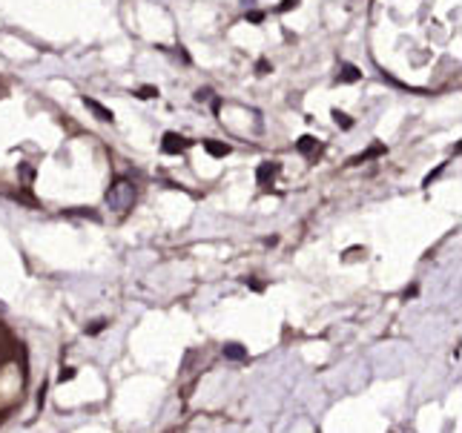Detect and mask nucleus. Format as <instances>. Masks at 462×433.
Masks as SVG:
<instances>
[{"label":"nucleus","mask_w":462,"mask_h":433,"mask_svg":"<svg viewBox=\"0 0 462 433\" xmlns=\"http://www.w3.org/2000/svg\"><path fill=\"white\" fill-rule=\"evenodd\" d=\"M133 184H127V181H118L115 187H109V193H107V204L112 207V209H127L130 204H133Z\"/></svg>","instance_id":"f257e3e1"},{"label":"nucleus","mask_w":462,"mask_h":433,"mask_svg":"<svg viewBox=\"0 0 462 433\" xmlns=\"http://www.w3.org/2000/svg\"><path fill=\"white\" fill-rule=\"evenodd\" d=\"M161 146H164V152H170V156H178V152H184V149L190 146V141L181 138V135H175V132H167Z\"/></svg>","instance_id":"f03ea898"},{"label":"nucleus","mask_w":462,"mask_h":433,"mask_svg":"<svg viewBox=\"0 0 462 433\" xmlns=\"http://www.w3.org/2000/svg\"><path fill=\"white\" fill-rule=\"evenodd\" d=\"M83 104H86V109H92V112H95V118L98 121H115V115H112V109H107V106H101L98 101H92V98H83Z\"/></svg>","instance_id":"7ed1b4c3"},{"label":"nucleus","mask_w":462,"mask_h":433,"mask_svg":"<svg viewBox=\"0 0 462 433\" xmlns=\"http://www.w3.org/2000/svg\"><path fill=\"white\" fill-rule=\"evenodd\" d=\"M224 359H233V362H244V359H247V350H244L241 345H227V348H224Z\"/></svg>","instance_id":"20e7f679"},{"label":"nucleus","mask_w":462,"mask_h":433,"mask_svg":"<svg viewBox=\"0 0 462 433\" xmlns=\"http://www.w3.org/2000/svg\"><path fill=\"white\" fill-rule=\"evenodd\" d=\"M204 146H207L210 156H215V158H224L227 152H230V146H227V144H215V141H204Z\"/></svg>","instance_id":"39448f33"},{"label":"nucleus","mask_w":462,"mask_h":433,"mask_svg":"<svg viewBox=\"0 0 462 433\" xmlns=\"http://www.w3.org/2000/svg\"><path fill=\"white\" fill-rule=\"evenodd\" d=\"M359 78H362V72H359L356 67H351V64H342V81L353 83V81H359Z\"/></svg>","instance_id":"423d86ee"},{"label":"nucleus","mask_w":462,"mask_h":433,"mask_svg":"<svg viewBox=\"0 0 462 433\" xmlns=\"http://www.w3.org/2000/svg\"><path fill=\"white\" fill-rule=\"evenodd\" d=\"M276 172H279V167H276V164H261V167H259V181L267 184V178H273Z\"/></svg>","instance_id":"0eeeda50"},{"label":"nucleus","mask_w":462,"mask_h":433,"mask_svg":"<svg viewBox=\"0 0 462 433\" xmlns=\"http://www.w3.org/2000/svg\"><path fill=\"white\" fill-rule=\"evenodd\" d=\"M316 149V138H311V135H304L301 141H299V152H304V156H311V152Z\"/></svg>","instance_id":"6e6552de"},{"label":"nucleus","mask_w":462,"mask_h":433,"mask_svg":"<svg viewBox=\"0 0 462 433\" xmlns=\"http://www.w3.org/2000/svg\"><path fill=\"white\" fill-rule=\"evenodd\" d=\"M333 118H336V123H342V127H345V130L351 127V121H348V115H342V112H333Z\"/></svg>","instance_id":"1a4fd4ad"},{"label":"nucleus","mask_w":462,"mask_h":433,"mask_svg":"<svg viewBox=\"0 0 462 433\" xmlns=\"http://www.w3.org/2000/svg\"><path fill=\"white\" fill-rule=\"evenodd\" d=\"M156 95H158V89H149V86L141 89V98H156Z\"/></svg>","instance_id":"9d476101"},{"label":"nucleus","mask_w":462,"mask_h":433,"mask_svg":"<svg viewBox=\"0 0 462 433\" xmlns=\"http://www.w3.org/2000/svg\"><path fill=\"white\" fill-rule=\"evenodd\" d=\"M72 376H75V370H72V367H67V370H60V382H69Z\"/></svg>","instance_id":"9b49d317"},{"label":"nucleus","mask_w":462,"mask_h":433,"mask_svg":"<svg viewBox=\"0 0 462 433\" xmlns=\"http://www.w3.org/2000/svg\"><path fill=\"white\" fill-rule=\"evenodd\" d=\"M293 6H299V0H285V4L279 6V12H290Z\"/></svg>","instance_id":"f8f14e48"},{"label":"nucleus","mask_w":462,"mask_h":433,"mask_svg":"<svg viewBox=\"0 0 462 433\" xmlns=\"http://www.w3.org/2000/svg\"><path fill=\"white\" fill-rule=\"evenodd\" d=\"M247 20H250V23H261V20H264V15H261V12H250V15H247Z\"/></svg>","instance_id":"ddd939ff"},{"label":"nucleus","mask_w":462,"mask_h":433,"mask_svg":"<svg viewBox=\"0 0 462 433\" xmlns=\"http://www.w3.org/2000/svg\"><path fill=\"white\" fill-rule=\"evenodd\" d=\"M104 324H107V322H95V324H92L86 333H101V330H104Z\"/></svg>","instance_id":"4468645a"}]
</instances>
